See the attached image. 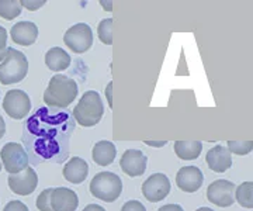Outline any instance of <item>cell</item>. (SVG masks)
Wrapping results in <instances>:
<instances>
[{
  "label": "cell",
  "instance_id": "1",
  "mask_svg": "<svg viewBox=\"0 0 253 211\" xmlns=\"http://www.w3.org/2000/svg\"><path fill=\"white\" fill-rule=\"evenodd\" d=\"M78 96V83L65 75H55L44 92V101L49 107L65 109Z\"/></svg>",
  "mask_w": 253,
  "mask_h": 211
},
{
  "label": "cell",
  "instance_id": "2",
  "mask_svg": "<svg viewBox=\"0 0 253 211\" xmlns=\"http://www.w3.org/2000/svg\"><path fill=\"white\" fill-rule=\"evenodd\" d=\"M104 114V106L100 94L94 90L86 92L73 109V117L82 127H94Z\"/></svg>",
  "mask_w": 253,
  "mask_h": 211
},
{
  "label": "cell",
  "instance_id": "3",
  "mask_svg": "<svg viewBox=\"0 0 253 211\" xmlns=\"http://www.w3.org/2000/svg\"><path fill=\"white\" fill-rule=\"evenodd\" d=\"M28 74V61L23 52L7 48L4 59L0 62V83L13 84L21 82Z\"/></svg>",
  "mask_w": 253,
  "mask_h": 211
},
{
  "label": "cell",
  "instance_id": "4",
  "mask_svg": "<svg viewBox=\"0 0 253 211\" xmlns=\"http://www.w3.org/2000/svg\"><path fill=\"white\" fill-rule=\"evenodd\" d=\"M123 192V182L118 174L113 172H100L90 182V193L106 203H113L117 200Z\"/></svg>",
  "mask_w": 253,
  "mask_h": 211
},
{
  "label": "cell",
  "instance_id": "5",
  "mask_svg": "<svg viewBox=\"0 0 253 211\" xmlns=\"http://www.w3.org/2000/svg\"><path fill=\"white\" fill-rule=\"evenodd\" d=\"M0 159L3 162L4 169L10 174L21 173L24 169H27L30 164V158L26 149L21 144H17V142H7L1 148Z\"/></svg>",
  "mask_w": 253,
  "mask_h": 211
},
{
  "label": "cell",
  "instance_id": "6",
  "mask_svg": "<svg viewBox=\"0 0 253 211\" xmlns=\"http://www.w3.org/2000/svg\"><path fill=\"white\" fill-rule=\"evenodd\" d=\"M63 42L75 54H83L89 51L93 45V31L90 26L86 23H78L72 26L65 33Z\"/></svg>",
  "mask_w": 253,
  "mask_h": 211
},
{
  "label": "cell",
  "instance_id": "7",
  "mask_svg": "<svg viewBox=\"0 0 253 211\" xmlns=\"http://www.w3.org/2000/svg\"><path fill=\"white\" fill-rule=\"evenodd\" d=\"M3 110L11 119L23 120L31 110V100L24 90H9L3 99Z\"/></svg>",
  "mask_w": 253,
  "mask_h": 211
},
{
  "label": "cell",
  "instance_id": "8",
  "mask_svg": "<svg viewBox=\"0 0 253 211\" xmlns=\"http://www.w3.org/2000/svg\"><path fill=\"white\" fill-rule=\"evenodd\" d=\"M235 184L229 180L221 179L215 180L208 186L207 199L208 202L215 204L218 207H229L235 202Z\"/></svg>",
  "mask_w": 253,
  "mask_h": 211
},
{
  "label": "cell",
  "instance_id": "9",
  "mask_svg": "<svg viewBox=\"0 0 253 211\" xmlns=\"http://www.w3.org/2000/svg\"><path fill=\"white\" fill-rule=\"evenodd\" d=\"M170 192V180L166 174H151L142 184V194L151 203H159Z\"/></svg>",
  "mask_w": 253,
  "mask_h": 211
},
{
  "label": "cell",
  "instance_id": "10",
  "mask_svg": "<svg viewBox=\"0 0 253 211\" xmlns=\"http://www.w3.org/2000/svg\"><path fill=\"white\" fill-rule=\"evenodd\" d=\"M10 190L20 196H30L31 193H34L38 184V176L37 172L28 166L27 169H24L21 173L10 174L7 179Z\"/></svg>",
  "mask_w": 253,
  "mask_h": 211
},
{
  "label": "cell",
  "instance_id": "11",
  "mask_svg": "<svg viewBox=\"0 0 253 211\" xmlns=\"http://www.w3.org/2000/svg\"><path fill=\"white\" fill-rule=\"evenodd\" d=\"M146 156L139 149H126L120 159V166L123 172L131 177H136L145 173L146 170Z\"/></svg>",
  "mask_w": 253,
  "mask_h": 211
},
{
  "label": "cell",
  "instance_id": "12",
  "mask_svg": "<svg viewBox=\"0 0 253 211\" xmlns=\"http://www.w3.org/2000/svg\"><path fill=\"white\" fill-rule=\"evenodd\" d=\"M204 176L197 166H184L176 174L177 187L186 193H194L203 186Z\"/></svg>",
  "mask_w": 253,
  "mask_h": 211
},
{
  "label": "cell",
  "instance_id": "13",
  "mask_svg": "<svg viewBox=\"0 0 253 211\" xmlns=\"http://www.w3.org/2000/svg\"><path fill=\"white\" fill-rule=\"evenodd\" d=\"M206 162L208 168L217 173H224L232 166V156L228 148L222 145H215L211 148L206 155Z\"/></svg>",
  "mask_w": 253,
  "mask_h": 211
},
{
  "label": "cell",
  "instance_id": "14",
  "mask_svg": "<svg viewBox=\"0 0 253 211\" xmlns=\"http://www.w3.org/2000/svg\"><path fill=\"white\" fill-rule=\"evenodd\" d=\"M10 36L13 42H16L17 45H33L38 37V27L31 21H18L17 24L11 27Z\"/></svg>",
  "mask_w": 253,
  "mask_h": 211
},
{
  "label": "cell",
  "instance_id": "15",
  "mask_svg": "<svg viewBox=\"0 0 253 211\" xmlns=\"http://www.w3.org/2000/svg\"><path fill=\"white\" fill-rule=\"evenodd\" d=\"M79 206L78 194L68 187L52 190V211H76Z\"/></svg>",
  "mask_w": 253,
  "mask_h": 211
},
{
  "label": "cell",
  "instance_id": "16",
  "mask_svg": "<svg viewBox=\"0 0 253 211\" xmlns=\"http://www.w3.org/2000/svg\"><path fill=\"white\" fill-rule=\"evenodd\" d=\"M89 174V165L84 159L73 156L69 162L63 166V177L72 184H81L86 180Z\"/></svg>",
  "mask_w": 253,
  "mask_h": 211
},
{
  "label": "cell",
  "instance_id": "17",
  "mask_svg": "<svg viewBox=\"0 0 253 211\" xmlns=\"http://www.w3.org/2000/svg\"><path fill=\"white\" fill-rule=\"evenodd\" d=\"M91 156H93L94 164H97L99 166H109L114 162L117 156V149L114 147V144L110 141H99L93 147Z\"/></svg>",
  "mask_w": 253,
  "mask_h": 211
},
{
  "label": "cell",
  "instance_id": "18",
  "mask_svg": "<svg viewBox=\"0 0 253 211\" xmlns=\"http://www.w3.org/2000/svg\"><path fill=\"white\" fill-rule=\"evenodd\" d=\"M45 65L48 66V69H51L54 72H61V71H65L69 68L71 56L62 48L54 46V48L46 51Z\"/></svg>",
  "mask_w": 253,
  "mask_h": 211
},
{
  "label": "cell",
  "instance_id": "19",
  "mask_svg": "<svg viewBox=\"0 0 253 211\" xmlns=\"http://www.w3.org/2000/svg\"><path fill=\"white\" fill-rule=\"evenodd\" d=\"M203 144L200 141H176L174 152L183 161H194L201 155Z\"/></svg>",
  "mask_w": 253,
  "mask_h": 211
},
{
  "label": "cell",
  "instance_id": "20",
  "mask_svg": "<svg viewBox=\"0 0 253 211\" xmlns=\"http://www.w3.org/2000/svg\"><path fill=\"white\" fill-rule=\"evenodd\" d=\"M20 0H0V17L4 20H14L21 14Z\"/></svg>",
  "mask_w": 253,
  "mask_h": 211
},
{
  "label": "cell",
  "instance_id": "21",
  "mask_svg": "<svg viewBox=\"0 0 253 211\" xmlns=\"http://www.w3.org/2000/svg\"><path fill=\"white\" fill-rule=\"evenodd\" d=\"M235 197L238 203L246 207V209H253V183L252 182H245L241 186H238L235 190Z\"/></svg>",
  "mask_w": 253,
  "mask_h": 211
},
{
  "label": "cell",
  "instance_id": "22",
  "mask_svg": "<svg viewBox=\"0 0 253 211\" xmlns=\"http://www.w3.org/2000/svg\"><path fill=\"white\" fill-rule=\"evenodd\" d=\"M97 36L103 44L106 45L113 44V19H104L100 21L97 27Z\"/></svg>",
  "mask_w": 253,
  "mask_h": 211
},
{
  "label": "cell",
  "instance_id": "23",
  "mask_svg": "<svg viewBox=\"0 0 253 211\" xmlns=\"http://www.w3.org/2000/svg\"><path fill=\"white\" fill-rule=\"evenodd\" d=\"M253 148L252 141H228V151L236 155H248Z\"/></svg>",
  "mask_w": 253,
  "mask_h": 211
},
{
  "label": "cell",
  "instance_id": "24",
  "mask_svg": "<svg viewBox=\"0 0 253 211\" xmlns=\"http://www.w3.org/2000/svg\"><path fill=\"white\" fill-rule=\"evenodd\" d=\"M52 190L45 189L37 199V209L40 211H52Z\"/></svg>",
  "mask_w": 253,
  "mask_h": 211
},
{
  "label": "cell",
  "instance_id": "25",
  "mask_svg": "<svg viewBox=\"0 0 253 211\" xmlns=\"http://www.w3.org/2000/svg\"><path fill=\"white\" fill-rule=\"evenodd\" d=\"M20 3H21V7L36 11L45 4V0H20Z\"/></svg>",
  "mask_w": 253,
  "mask_h": 211
},
{
  "label": "cell",
  "instance_id": "26",
  "mask_svg": "<svg viewBox=\"0 0 253 211\" xmlns=\"http://www.w3.org/2000/svg\"><path fill=\"white\" fill-rule=\"evenodd\" d=\"M121 211H146V209H145V206L141 202H138V200H129V202H126L123 206Z\"/></svg>",
  "mask_w": 253,
  "mask_h": 211
},
{
  "label": "cell",
  "instance_id": "27",
  "mask_svg": "<svg viewBox=\"0 0 253 211\" xmlns=\"http://www.w3.org/2000/svg\"><path fill=\"white\" fill-rule=\"evenodd\" d=\"M3 211H30L28 207L24 204V203L18 202V200H11L6 204L4 210Z\"/></svg>",
  "mask_w": 253,
  "mask_h": 211
},
{
  "label": "cell",
  "instance_id": "28",
  "mask_svg": "<svg viewBox=\"0 0 253 211\" xmlns=\"http://www.w3.org/2000/svg\"><path fill=\"white\" fill-rule=\"evenodd\" d=\"M7 51V31L0 26V52Z\"/></svg>",
  "mask_w": 253,
  "mask_h": 211
},
{
  "label": "cell",
  "instance_id": "29",
  "mask_svg": "<svg viewBox=\"0 0 253 211\" xmlns=\"http://www.w3.org/2000/svg\"><path fill=\"white\" fill-rule=\"evenodd\" d=\"M158 211H184L181 209L179 204H166V206H162Z\"/></svg>",
  "mask_w": 253,
  "mask_h": 211
},
{
  "label": "cell",
  "instance_id": "30",
  "mask_svg": "<svg viewBox=\"0 0 253 211\" xmlns=\"http://www.w3.org/2000/svg\"><path fill=\"white\" fill-rule=\"evenodd\" d=\"M111 92H113V82H110L106 87V96H107V101H109V107L113 109V99H111Z\"/></svg>",
  "mask_w": 253,
  "mask_h": 211
},
{
  "label": "cell",
  "instance_id": "31",
  "mask_svg": "<svg viewBox=\"0 0 253 211\" xmlns=\"http://www.w3.org/2000/svg\"><path fill=\"white\" fill-rule=\"evenodd\" d=\"M83 211H106L99 204H89V206H86Z\"/></svg>",
  "mask_w": 253,
  "mask_h": 211
},
{
  "label": "cell",
  "instance_id": "32",
  "mask_svg": "<svg viewBox=\"0 0 253 211\" xmlns=\"http://www.w3.org/2000/svg\"><path fill=\"white\" fill-rule=\"evenodd\" d=\"M4 134H6V124H4L3 117L0 116V139L4 137Z\"/></svg>",
  "mask_w": 253,
  "mask_h": 211
},
{
  "label": "cell",
  "instance_id": "33",
  "mask_svg": "<svg viewBox=\"0 0 253 211\" xmlns=\"http://www.w3.org/2000/svg\"><path fill=\"white\" fill-rule=\"evenodd\" d=\"M101 4H103V7H104V9L111 10V3H109V4H106L104 1H101Z\"/></svg>",
  "mask_w": 253,
  "mask_h": 211
},
{
  "label": "cell",
  "instance_id": "34",
  "mask_svg": "<svg viewBox=\"0 0 253 211\" xmlns=\"http://www.w3.org/2000/svg\"><path fill=\"white\" fill-rule=\"evenodd\" d=\"M196 211H214L212 209H208V207H200L199 210H196Z\"/></svg>",
  "mask_w": 253,
  "mask_h": 211
},
{
  "label": "cell",
  "instance_id": "35",
  "mask_svg": "<svg viewBox=\"0 0 253 211\" xmlns=\"http://www.w3.org/2000/svg\"><path fill=\"white\" fill-rule=\"evenodd\" d=\"M6 52H7V51H3V52H0V62H1L3 59H4V56H6Z\"/></svg>",
  "mask_w": 253,
  "mask_h": 211
},
{
  "label": "cell",
  "instance_id": "36",
  "mask_svg": "<svg viewBox=\"0 0 253 211\" xmlns=\"http://www.w3.org/2000/svg\"><path fill=\"white\" fill-rule=\"evenodd\" d=\"M0 172H1V162H0Z\"/></svg>",
  "mask_w": 253,
  "mask_h": 211
}]
</instances>
